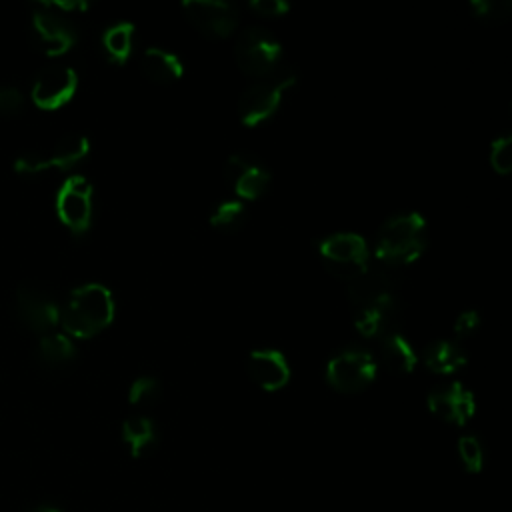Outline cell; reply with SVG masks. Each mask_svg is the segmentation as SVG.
<instances>
[{
	"mask_svg": "<svg viewBox=\"0 0 512 512\" xmlns=\"http://www.w3.org/2000/svg\"><path fill=\"white\" fill-rule=\"evenodd\" d=\"M114 320V298L102 284L76 288L60 308V324L68 336L92 338Z\"/></svg>",
	"mask_w": 512,
	"mask_h": 512,
	"instance_id": "6da1fadb",
	"label": "cell"
},
{
	"mask_svg": "<svg viewBox=\"0 0 512 512\" xmlns=\"http://www.w3.org/2000/svg\"><path fill=\"white\" fill-rule=\"evenodd\" d=\"M426 248V220L416 212L398 214L384 222L376 236L374 252L386 266H406Z\"/></svg>",
	"mask_w": 512,
	"mask_h": 512,
	"instance_id": "7a4b0ae2",
	"label": "cell"
},
{
	"mask_svg": "<svg viewBox=\"0 0 512 512\" xmlns=\"http://www.w3.org/2000/svg\"><path fill=\"white\" fill-rule=\"evenodd\" d=\"M296 76L290 70H276L274 74L250 84L238 100V116L244 126H260L270 120L282 104L284 94L294 86Z\"/></svg>",
	"mask_w": 512,
	"mask_h": 512,
	"instance_id": "3957f363",
	"label": "cell"
},
{
	"mask_svg": "<svg viewBox=\"0 0 512 512\" xmlns=\"http://www.w3.org/2000/svg\"><path fill=\"white\" fill-rule=\"evenodd\" d=\"M318 256L332 276L346 282L356 280L368 270V246L362 236L352 232H338L322 238Z\"/></svg>",
	"mask_w": 512,
	"mask_h": 512,
	"instance_id": "277c9868",
	"label": "cell"
},
{
	"mask_svg": "<svg viewBox=\"0 0 512 512\" xmlns=\"http://www.w3.org/2000/svg\"><path fill=\"white\" fill-rule=\"evenodd\" d=\"M90 152V142L82 134H68L54 142L50 148L26 150L14 160V170L18 174H40L46 170H66L80 160H84Z\"/></svg>",
	"mask_w": 512,
	"mask_h": 512,
	"instance_id": "5b68a950",
	"label": "cell"
},
{
	"mask_svg": "<svg viewBox=\"0 0 512 512\" xmlns=\"http://www.w3.org/2000/svg\"><path fill=\"white\" fill-rule=\"evenodd\" d=\"M234 58L246 76L260 80L278 70L282 46L264 28H246L236 40Z\"/></svg>",
	"mask_w": 512,
	"mask_h": 512,
	"instance_id": "8992f818",
	"label": "cell"
},
{
	"mask_svg": "<svg viewBox=\"0 0 512 512\" xmlns=\"http://www.w3.org/2000/svg\"><path fill=\"white\" fill-rule=\"evenodd\" d=\"M56 214L60 222L74 234H84L92 224L94 188L80 176H68L56 192Z\"/></svg>",
	"mask_w": 512,
	"mask_h": 512,
	"instance_id": "52a82bcc",
	"label": "cell"
},
{
	"mask_svg": "<svg viewBox=\"0 0 512 512\" xmlns=\"http://www.w3.org/2000/svg\"><path fill=\"white\" fill-rule=\"evenodd\" d=\"M376 378V360L366 350H344L326 366L328 384L344 394L362 392Z\"/></svg>",
	"mask_w": 512,
	"mask_h": 512,
	"instance_id": "ba28073f",
	"label": "cell"
},
{
	"mask_svg": "<svg viewBox=\"0 0 512 512\" xmlns=\"http://www.w3.org/2000/svg\"><path fill=\"white\" fill-rule=\"evenodd\" d=\"M16 310L22 324L44 336L60 324V306L54 296L34 282H24L16 290Z\"/></svg>",
	"mask_w": 512,
	"mask_h": 512,
	"instance_id": "9c48e42d",
	"label": "cell"
},
{
	"mask_svg": "<svg viewBox=\"0 0 512 512\" xmlns=\"http://www.w3.org/2000/svg\"><path fill=\"white\" fill-rule=\"evenodd\" d=\"M224 178L238 198L258 200L268 190L272 174L260 158L248 152H236L224 162Z\"/></svg>",
	"mask_w": 512,
	"mask_h": 512,
	"instance_id": "30bf717a",
	"label": "cell"
},
{
	"mask_svg": "<svg viewBox=\"0 0 512 512\" xmlns=\"http://www.w3.org/2000/svg\"><path fill=\"white\" fill-rule=\"evenodd\" d=\"M32 40L46 56H62L76 44V32L62 14L40 4L32 12Z\"/></svg>",
	"mask_w": 512,
	"mask_h": 512,
	"instance_id": "8fae6325",
	"label": "cell"
},
{
	"mask_svg": "<svg viewBox=\"0 0 512 512\" xmlns=\"http://www.w3.org/2000/svg\"><path fill=\"white\" fill-rule=\"evenodd\" d=\"M186 20L208 38H226L238 26V12L232 4L220 0H186L182 2Z\"/></svg>",
	"mask_w": 512,
	"mask_h": 512,
	"instance_id": "7c38bea8",
	"label": "cell"
},
{
	"mask_svg": "<svg viewBox=\"0 0 512 512\" xmlns=\"http://www.w3.org/2000/svg\"><path fill=\"white\" fill-rule=\"evenodd\" d=\"M78 90V74L70 66H50L42 70L30 90L32 102L42 110H58L68 104Z\"/></svg>",
	"mask_w": 512,
	"mask_h": 512,
	"instance_id": "4fadbf2b",
	"label": "cell"
},
{
	"mask_svg": "<svg viewBox=\"0 0 512 512\" xmlns=\"http://www.w3.org/2000/svg\"><path fill=\"white\" fill-rule=\"evenodd\" d=\"M428 408L442 422L464 426L474 416L476 402L468 388H464L460 382H452L428 396Z\"/></svg>",
	"mask_w": 512,
	"mask_h": 512,
	"instance_id": "5bb4252c",
	"label": "cell"
},
{
	"mask_svg": "<svg viewBox=\"0 0 512 512\" xmlns=\"http://www.w3.org/2000/svg\"><path fill=\"white\" fill-rule=\"evenodd\" d=\"M348 298L356 312L390 304L394 302V280L384 270H366L362 276L350 282Z\"/></svg>",
	"mask_w": 512,
	"mask_h": 512,
	"instance_id": "9a60e30c",
	"label": "cell"
},
{
	"mask_svg": "<svg viewBox=\"0 0 512 512\" xmlns=\"http://www.w3.org/2000/svg\"><path fill=\"white\" fill-rule=\"evenodd\" d=\"M248 376L268 392L280 390L290 380V366L278 350H254L246 360Z\"/></svg>",
	"mask_w": 512,
	"mask_h": 512,
	"instance_id": "2e32d148",
	"label": "cell"
},
{
	"mask_svg": "<svg viewBox=\"0 0 512 512\" xmlns=\"http://www.w3.org/2000/svg\"><path fill=\"white\" fill-rule=\"evenodd\" d=\"M140 68L150 82L162 86L174 84L184 76L182 60L164 48H148L140 58Z\"/></svg>",
	"mask_w": 512,
	"mask_h": 512,
	"instance_id": "e0dca14e",
	"label": "cell"
},
{
	"mask_svg": "<svg viewBox=\"0 0 512 512\" xmlns=\"http://www.w3.org/2000/svg\"><path fill=\"white\" fill-rule=\"evenodd\" d=\"M122 440L134 458H142L158 446V430L150 418L132 416L122 424Z\"/></svg>",
	"mask_w": 512,
	"mask_h": 512,
	"instance_id": "ac0fdd59",
	"label": "cell"
},
{
	"mask_svg": "<svg viewBox=\"0 0 512 512\" xmlns=\"http://www.w3.org/2000/svg\"><path fill=\"white\" fill-rule=\"evenodd\" d=\"M380 358L390 372L408 374L416 366V352L412 344L398 332H386L380 340Z\"/></svg>",
	"mask_w": 512,
	"mask_h": 512,
	"instance_id": "d6986e66",
	"label": "cell"
},
{
	"mask_svg": "<svg viewBox=\"0 0 512 512\" xmlns=\"http://www.w3.org/2000/svg\"><path fill=\"white\" fill-rule=\"evenodd\" d=\"M424 362L428 370L436 374H452L460 370L468 362V358H466V352L456 342L436 340L426 348Z\"/></svg>",
	"mask_w": 512,
	"mask_h": 512,
	"instance_id": "ffe728a7",
	"label": "cell"
},
{
	"mask_svg": "<svg viewBox=\"0 0 512 512\" xmlns=\"http://www.w3.org/2000/svg\"><path fill=\"white\" fill-rule=\"evenodd\" d=\"M134 40V24L118 22L104 30L102 34V50L112 64H124L130 58Z\"/></svg>",
	"mask_w": 512,
	"mask_h": 512,
	"instance_id": "44dd1931",
	"label": "cell"
},
{
	"mask_svg": "<svg viewBox=\"0 0 512 512\" xmlns=\"http://www.w3.org/2000/svg\"><path fill=\"white\" fill-rule=\"evenodd\" d=\"M38 356L44 364L60 366L72 360L74 356V344L72 340L62 332H50L44 334L38 342Z\"/></svg>",
	"mask_w": 512,
	"mask_h": 512,
	"instance_id": "7402d4cb",
	"label": "cell"
},
{
	"mask_svg": "<svg viewBox=\"0 0 512 512\" xmlns=\"http://www.w3.org/2000/svg\"><path fill=\"white\" fill-rule=\"evenodd\" d=\"M246 218V208L242 200H224L208 216L212 228L220 232H236Z\"/></svg>",
	"mask_w": 512,
	"mask_h": 512,
	"instance_id": "603a6c76",
	"label": "cell"
},
{
	"mask_svg": "<svg viewBox=\"0 0 512 512\" xmlns=\"http://www.w3.org/2000/svg\"><path fill=\"white\" fill-rule=\"evenodd\" d=\"M472 16L484 24L496 26L504 24L512 14V4L508 0H470Z\"/></svg>",
	"mask_w": 512,
	"mask_h": 512,
	"instance_id": "cb8c5ba5",
	"label": "cell"
},
{
	"mask_svg": "<svg viewBox=\"0 0 512 512\" xmlns=\"http://www.w3.org/2000/svg\"><path fill=\"white\" fill-rule=\"evenodd\" d=\"M488 160H490V166L496 174L506 176V174L512 172V136L510 134L498 136L492 142Z\"/></svg>",
	"mask_w": 512,
	"mask_h": 512,
	"instance_id": "d4e9b609",
	"label": "cell"
},
{
	"mask_svg": "<svg viewBox=\"0 0 512 512\" xmlns=\"http://www.w3.org/2000/svg\"><path fill=\"white\" fill-rule=\"evenodd\" d=\"M160 398V384L152 376H140L130 384L128 400L134 406H146L154 404Z\"/></svg>",
	"mask_w": 512,
	"mask_h": 512,
	"instance_id": "484cf974",
	"label": "cell"
},
{
	"mask_svg": "<svg viewBox=\"0 0 512 512\" xmlns=\"http://www.w3.org/2000/svg\"><path fill=\"white\" fill-rule=\"evenodd\" d=\"M458 456H460L464 468L472 474L480 472L484 466V450L476 436H462L458 440Z\"/></svg>",
	"mask_w": 512,
	"mask_h": 512,
	"instance_id": "4316f807",
	"label": "cell"
},
{
	"mask_svg": "<svg viewBox=\"0 0 512 512\" xmlns=\"http://www.w3.org/2000/svg\"><path fill=\"white\" fill-rule=\"evenodd\" d=\"M24 108L22 92L12 84H0V114L16 116Z\"/></svg>",
	"mask_w": 512,
	"mask_h": 512,
	"instance_id": "83f0119b",
	"label": "cell"
},
{
	"mask_svg": "<svg viewBox=\"0 0 512 512\" xmlns=\"http://www.w3.org/2000/svg\"><path fill=\"white\" fill-rule=\"evenodd\" d=\"M248 8L262 18H278L290 12V4L284 0H250Z\"/></svg>",
	"mask_w": 512,
	"mask_h": 512,
	"instance_id": "f1b7e54d",
	"label": "cell"
},
{
	"mask_svg": "<svg viewBox=\"0 0 512 512\" xmlns=\"http://www.w3.org/2000/svg\"><path fill=\"white\" fill-rule=\"evenodd\" d=\"M480 314L476 310H464L456 316L454 320V334H458L460 338L474 334L480 328Z\"/></svg>",
	"mask_w": 512,
	"mask_h": 512,
	"instance_id": "f546056e",
	"label": "cell"
},
{
	"mask_svg": "<svg viewBox=\"0 0 512 512\" xmlns=\"http://www.w3.org/2000/svg\"><path fill=\"white\" fill-rule=\"evenodd\" d=\"M26 512H60V510H58V508H54V506H48V504H40V506L28 508Z\"/></svg>",
	"mask_w": 512,
	"mask_h": 512,
	"instance_id": "4dcf8cb0",
	"label": "cell"
}]
</instances>
